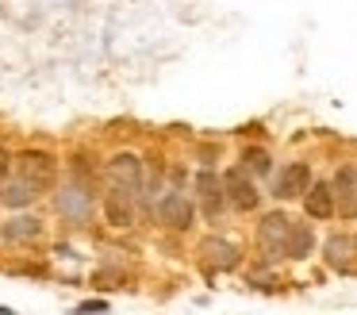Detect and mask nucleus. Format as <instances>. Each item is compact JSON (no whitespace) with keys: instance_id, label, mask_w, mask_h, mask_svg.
Segmentation results:
<instances>
[{"instance_id":"nucleus-1","label":"nucleus","mask_w":357,"mask_h":315,"mask_svg":"<svg viewBox=\"0 0 357 315\" xmlns=\"http://www.w3.org/2000/svg\"><path fill=\"white\" fill-rule=\"evenodd\" d=\"M104 173H108L112 189L127 192V196H139V189H142V161L135 158V154H116V158H108Z\"/></svg>"},{"instance_id":"nucleus-2","label":"nucleus","mask_w":357,"mask_h":315,"mask_svg":"<svg viewBox=\"0 0 357 315\" xmlns=\"http://www.w3.org/2000/svg\"><path fill=\"white\" fill-rule=\"evenodd\" d=\"M54 207L66 223L81 227V223H89V215H93V192H85L81 184L70 181V184H62V192L54 196Z\"/></svg>"},{"instance_id":"nucleus-3","label":"nucleus","mask_w":357,"mask_h":315,"mask_svg":"<svg viewBox=\"0 0 357 315\" xmlns=\"http://www.w3.org/2000/svg\"><path fill=\"white\" fill-rule=\"evenodd\" d=\"M288 235H292V219L284 212H269L257 227V242H261L265 258H280L288 254Z\"/></svg>"},{"instance_id":"nucleus-4","label":"nucleus","mask_w":357,"mask_h":315,"mask_svg":"<svg viewBox=\"0 0 357 315\" xmlns=\"http://www.w3.org/2000/svg\"><path fill=\"white\" fill-rule=\"evenodd\" d=\"M20 177H27L39 189H54L58 181V158L47 150H24L20 154Z\"/></svg>"},{"instance_id":"nucleus-5","label":"nucleus","mask_w":357,"mask_h":315,"mask_svg":"<svg viewBox=\"0 0 357 315\" xmlns=\"http://www.w3.org/2000/svg\"><path fill=\"white\" fill-rule=\"evenodd\" d=\"M158 219H162L169 230H188L192 219H196V207H192V200H188L185 192H165L162 204H158Z\"/></svg>"},{"instance_id":"nucleus-6","label":"nucleus","mask_w":357,"mask_h":315,"mask_svg":"<svg viewBox=\"0 0 357 315\" xmlns=\"http://www.w3.org/2000/svg\"><path fill=\"white\" fill-rule=\"evenodd\" d=\"M311 169L303 166V161H288L284 169L277 173V184H273V196L277 200H296V196H307L311 189Z\"/></svg>"},{"instance_id":"nucleus-7","label":"nucleus","mask_w":357,"mask_h":315,"mask_svg":"<svg viewBox=\"0 0 357 315\" xmlns=\"http://www.w3.org/2000/svg\"><path fill=\"white\" fill-rule=\"evenodd\" d=\"M223 189H227V200H231L238 212H254L261 192L254 189V181L246 177V169H227L223 173Z\"/></svg>"},{"instance_id":"nucleus-8","label":"nucleus","mask_w":357,"mask_h":315,"mask_svg":"<svg viewBox=\"0 0 357 315\" xmlns=\"http://www.w3.org/2000/svg\"><path fill=\"white\" fill-rule=\"evenodd\" d=\"M196 192H200L204 215H208V219H215V215L223 212V200H227L223 177H215L211 169H200V177H196Z\"/></svg>"},{"instance_id":"nucleus-9","label":"nucleus","mask_w":357,"mask_h":315,"mask_svg":"<svg viewBox=\"0 0 357 315\" xmlns=\"http://www.w3.org/2000/svg\"><path fill=\"white\" fill-rule=\"evenodd\" d=\"M200 254H204V261H208V269H215V273H227V269L238 265V246L227 242V238H204Z\"/></svg>"},{"instance_id":"nucleus-10","label":"nucleus","mask_w":357,"mask_h":315,"mask_svg":"<svg viewBox=\"0 0 357 315\" xmlns=\"http://www.w3.org/2000/svg\"><path fill=\"white\" fill-rule=\"evenodd\" d=\"M331 189H334V200H338V215L357 219V169H338Z\"/></svg>"},{"instance_id":"nucleus-11","label":"nucleus","mask_w":357,"mask_h":315,"mask_svg":"<svg viewBox=\"0 0 357 315\" xmlns=\"http://www.w3.org/2000/svg\"><path fill=\"white\" fill-rule=\"evenodd\" d=\"M334 207H338L334 204V189L326 181H315L307 189V196H303V212H307L311 219H331Z\"/></svg>"},{"instance_id":"nucleus-12","label":"nucleus","mask_w":357,"mask_h":315,"mask_svg":"<svg viewBox=\"0 0 357 315\" xmlns=\"http://www.w3.org/2000/svg\"><path fill=\"white\" fill-rule=\"evenodd\" d=\"M39 184H31L27 177H12V181H4L0 184V204L4 207H27V204H35V196H39Z\"/></svg>"},{"instance_id":"nucleus-13","label":"nucleus","mask_w":357,"mask_h":315,"mask_svg":"<svg viewBox=\"0 0 357 315\" xmlns=\"http://www.w3.org/2000/svg\"><path fill=\"white\" fill-rule=\"evenodd\" d=\"M131 200H135V196H127V192H119V189H112L108 196H104V215H108L112 227H127V223L135 219Z\"/></svg>"},{"instance_id":"nucleus-14","label":"nucleus","mask_w":357,"mask_h":315,"mask_svg":"<svg viewBox=\"0 0 357 315\" xmlns=\"http://www.w3.org/2000/svg\"><path fill=\"white\" fill-rule=\"evenodd\" d=\"M0 235L8 238V242H31V238L43 235V219H35V215H16V219H8L0 227Z\"/></svg>"},{"instance_id":"nucleus-15","label":"nucleus","mask_w":357,"mask_h":315,"mask_svg":"<svg viewBox=\"0 0 357 315\" xmlns=\"http://www.w3.org/2000/svg\"><path fill=\"white\" fill-rule=\"evenodd\" d=\"M349 254H354V238H349V235H334L331 242H326V265L338 269V273H346V269L354 265Z\"/></svg>"},{"instance_id":"nucleus-16","label":"nucleus","mask_w":357,"mask_h":315,"mask_svg":"<svg viewBox=\"0 0 357 315\" xmlns=\"http://www.w3.org/2000/svg\"><path fill=\"white\" fill-rule=\"evenodd\" d=\"M311 246H315V235H311V227L307 223H292V235H288V254L284 258H307L311 254Z\"/></svg>"},{"instance_id":"nucleus-17","label":"nucleus","mask_w":357,"mask_h":315,"mask_svg":"<svg viewBox=\"0 0 357 315\" xmlns=\"http://www.w3.org/2000/svg\"><path fill=\"white\" fill-rule=\"evenodd\" d=\"M242 161H246V169H250V173H269V154H265V150H257V146H250V150L242 154Z\"/></svg>"},{"instance_id":"nucleus-18","label":"nucleus","mask_w":357,"mask_h":315,"mask_svg":"<svg viewBox=\"0 0 357 315\" xmlns=\"http://www.w3.org/2000/svg\"><path fill=\"white\" fill-rule=\"evenodd\" d=\"M104 312H108V304H104V300H89V304L73 307V315H104Z\"/></svg>"},{"instance_id":"nucleus-19","label":"nucleus","mask_w":357,"mask_h":315,"mask_svg":"<svg viewBox=\"0 0 357 315\" xmlns=\"http://www.w3.org/2000/svg\"><path fill=\"white\" fill-rule=\"evenodd\" d=\"M8 169H12V154L4 150V146H0V184L8 181Z\"/></svg>"},{"instance_id":"nucleus-20","label":"nucleus","mask_w":357,"mask_h":315,"mask_svg":"<svg viewBox=\"0 0 357 315\" xmlns=\"http://www.w3.org/2000/svg\"><path fill=\"white\" fill-rule=\"evenodd\" d=\"M0 315H16V312H12V307H0Z\"/></svg>"}]
</instances>
